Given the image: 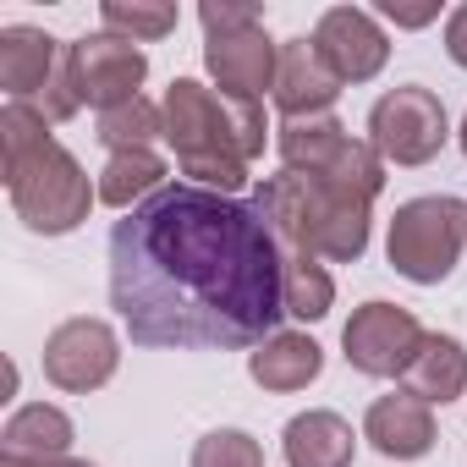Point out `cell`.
Returning <instances> with one entry per match:
<instances>
[{"mask_svg": "<svg viewBox=\"0 0 467 467\" xmlns=\"http://www.w3.org/2000/svg\"><path fill=\"white\" fill-rule=\"evenodd\" d=\"M110 308L149 352H254L286 319L281 243L254 203L171 182L110 231Z\"/></svg>", "mask_w": 467, "mask_h": 467, "instance_id": "1", "label": "cell"}, {"mask_svg": "<svg viewBox=\"0 0 467 467\" xmlns=\"http://www.w3.org/2000/svg\"><path fill=\"white\" fill-rule=\"evenodd\" d=\"M165 143L176 149V171L187 187L237 198L248 187V165L270 143V116L254 99H225L198 78H171L165 99Z\"/></svg>", "mask_w": 467, "mask_h": 467, "instance_id": "2", "label": "cell"}, {"mask_svg": "<svg viewBox=\"0 0 467 467\" xmlns=\"http://www.w3.org/2000/svg\"><path fill=\"white\" fill-rule=\"evenodd\" d=\"M259 220L275 231L281 254H314L325 265H358L374 237V198L319 176H265L254 192Z\"/></svg>", "mask_w": 467, "mask_h": 467, "instance_id": "3", "label": "cell"}, {"mask_svg": "<svg viewBox=\"0 0 467 467\" xmlns=\"http://www.w3.org/2000/svg\"><path fill=\"white\" fill-rule=\"evenodd\" d=\"M462 248H467V203L451 198V192H423V198H407L396 214H390V231H385V259L401 281L412 286H440L456 265H462Z\"/></svg>", "mask_w": 467, "mask_h": 467, "instance_id": "4", "label": "cell"}, {"mask_svg": "<svg viewBox=\"0 0 467 467\" xmlns=\"http://www.w3.org/2000/svg\"><path fill=\"white\" fill-rule=\"evenodd\" d=\"M6 192L17 220L34 231V237H67L88 220V209L99 203V187L88 182V171L78 165V154L67 143L39 149L28 165L6 171Z\"/></svg>", "mask_w": 467, "mask_h": 467, "instance_id": "5", "label": "cell"}, {"mask_svg": "<svg viewBox=\"0 0 467 467\" xmlns=\"http://www.w3.org/2000/svg\"><path fill=\"white\" fill-rule=\"evenodd\" d=\"M275 154L286 171L297 176H319V182H341L352 192L379 198L385 187V160L374 154L368 138H352L336 116H308V121H281L275 127Z\"/></svg>", "mask_w": 467, "mask_h": 467, "instance_id": "6", "label": "cell"}, {"mask_svg": "<svg viewBox=\"0 0 467 467\" xmlns=\"http://www.w3.org/2000/svg\"><path fill=\"white\" fill-rule=\"evenodd\" d=\"M445 138H451L445 105L423 83H401V88L379 94L368 110V143L385 165H429L445 149Z\"/></svg>", "mask_w": 467, "mask_h": 467, "instance_id": "7", "label": "cell"}, {"mask_svg": "<svg viewBox=\"0 0 467 467\" xmlns=\"http://www.w3.org/2000/svg\"><path fill=\"white\" fill-rule=\"evenodd\" d=\"M423 336H429V330L412 319V308L374 297V303L352 308V319L341 325V358H347L358 374H368V379H396V374L412 368Z\"/></svg>", "mask_w": 467, "mask_h": 467, "instance_id": "8", "label": "cell"}, {"mask_svg": "<svg viewBox=\"0 0 467 467\" xmlns=\"http://www.w3.org/2000/svg\"><path fill=\"white\" fill-rule=\"evenodd\" d=\"M67 67H72L78 99L94 105L99 116L116 110V105H127V99H138V88H143V78H149L143 45L116 39V34H105V28L72 39V45H67Z\"/></svg>", "mask_w": 467, "mask_h": 467, "instance_id": "9", "label": "cell"}, {"mask_svg": "<svg viewBox=\"0 0 467 467\" xmlns=\"http://www.w3.org/2000/svg\"><path fill=\"white\" fill-rule=\"evenodd\" d=\"M116 368H121V336L105 319L78 314V319L56 325L45 341V379L67 396H88V390L110 385Z\"/></svg>", "mask_w": 467, "mask_h": 467, "instance_id": "10", "label": "cell"}, {"mask_svg": "<svg viewBox=\"0 0 467 467\" xmlns=\"http://www.w3.org/2000/svg\"><path fill=\"white\" fill-rule=\"evenodd\" d=\"M275 67H281V45L265 34V23L203 34V72L225 99L265 105V94H275Z\"/></svg>", "mask_w": 467, "mask_h": 467, "instance_id": "11", "label": "cell"}, {"mask_svg": "<svg viewBox=\"0 0 467 467\" xmlns=\"http://www.w3.org/2000/svg\"><path fill=\"white\" fill-rule=\"evenodd\" d=\"M308 39L319 45L325 67L341 83H374L385 72V61H390V39H385L379 17L363 12V6H325Z\"/></svg>", "mask_w": 467, "mask_h": 467, "instance_id": "12", "label": "cell"}, {"mask_svg": "<svg viewBox=\"0 0 467 467\" xmlns=\"http://www.w3.org/2000/svg\"><path fill=\"white\" fill-rule=\"evenodd\" d=\"M341 78L325 67L314 39H286L281 45V67H275V110L286 121H308V116H330V105L341 99Z\"/></svg>", "mask_w": 467, "mask_h": 467, "instance_id": "13", "label": "cell"}, {"mask_svg": "<svg viewBox=\"0 0 467 467\" xmlns=\"http://www.w3.org/2000/svg\"><path fill=\"white\" fill-rule=\"evenodd\" d=\"M363 440L385 456V462H418L434 451V407L418 401L412 390H390L379 401H368L363 412Z\"/></svg>", "mask_w": 467, "mask_h": 467, "instance_id": "14", "label": "cell"}, {"mask_svg": "<svg viewBox=\"0 0 467 467\" xmlns=\"http://www.w3.org/2000/svg\"><path fill=\"white\" fill-rule=\"evenodd\" d=\"M61 56H67V45L50 39L45 28H28V23L0 28V88H6V99L45 105V94L61 72Z\"/></svg>", "mask_w": 467, "mask_h": 467, "instance_id": "15", "label": "cell"}, {"mask_svg": "<svg viewBox=\"0 0 467 467\" xmlns=\"http://www.w3.org/2000/svg\"><path fill=\"white\" fill-rule=\"evenodd\" d=\"M319 374H325V347L308 330H275L270 341H259L248 352V379L259 390H275V396L308 390Z\"/></svg>", "mask_w": 467, "mask_h": 467, "instance_id": "16", "label": "cell"}, {"mask_svg": "<svg viewBox=\"0 0 467 467\" xmlns=\"http://www.w3.org/2000/svg\"><path fill=\"white\" fill-rule=\"evenodd\" d=\"M281 456H286V467H352L358 462V434L341 412L308 407L281 429Z\"/></svg>", "mask_w": 467, "mask_h": 467, "instance_id": "17", "label": "cell"}, {"mask_svg": "<svg viewBox=\"0 0 467 467\" xmlns=\"http://www.w3.org/2000/svg\"><path fill=\"white\" fill-rule=\"evenodd\" d=\"M72 440H78V429H72V418H67L61 407H50V401H23V407L6 418V429H0V456H23V462L56 467V462L72 456Z\"/></svg>", "mask_w": 467, "mask_h": 467, "instance_id": "18", "label": "cell"}, {"mask_svg": "<svg viewBox=\"0 0 467 467\" xmlns=\"http://www.w3.org/2000/svg\"><path fill=\"white\" fill-rule=\"evenodd\" d=\"M401 379H407V390L418 401L451 407V401L467 396V347L456 336H445V330H429L423 347H418V358H412V368Z\"/></svg>", "mask_w": 467, "mask_h": 467, "instance_id": "19", "label": "cell"}, {"mask_svg": "<svg viewBox=\"0 0 467 467\" xmlns=\"http://www.w3.org/2000/svg\"><path fill=\"white\" fill-rule=\"evenodd\" d=\"M171 182H165V160L154 154V149H121V154H110L105 160V171H99V203H110V209H121V214H132L138 203H149L154 192H165Z\"/></svg>", "mask_w": 467, "mask_h": 467, "instance_id": "20", "label": "cell"}, {"mask_svg": "<svg viewBox=\"0 0 467 467\" xmlns=\"http://www.w3.org/2000/svg\"><path fill=\"white\" fill-rule=\"evenodd\" d=\"M281 281H286V319L319 325L336 308V281H330L325 259H314V254H281Z\"/></svg>", "mask_w": 467, "mask_h": 467, "instance_id": "21", "label": "cell"}, {"mask_svg": "<svg viewBox=\"0 0 467 467\" xmlns=\"http://www.w3.org/2000/svg\"><path fill=\"white\" fill-rule=\"evenodd\" d=\"M50 127H56V121L45 116V105L6 99V110H0V171H17V165H28L39 149H50V143H56Z\"/></svg>", "mask_w": 467, "mask_h": 467, "instance_id": "22", "label": "cell"}, {"mask_svg": "<svg viewBox=\"0 0 467 467\" xmlns=\"http://www.w3.org/2000/svg\"><path fill=\"white\" fill-rule=\"evenodd\" d=\"M99 23H105V34H116V39L154 45V39L176 34L182 12L171 6V0H105V6H99Z\"/></svg>", "mask_w": 467, "mask_h": 467, "instance_id": "23", "label": "cell"}, {"mask_svg": "<svg viewBox=\"0 0 467 467\" xmlns=\"http://www.w3.org/2000/svg\"><path fill=\"white\" fill-rule=\"evenodd\" d=\"M110 154H121V149H154V138H165V110L154 105V99H127V105H116V110H105L99 116V132H94Z\"/></svg>", "mask_w": 467, "mask_h": 467, "instance_id": "24", "label": "cell"}, {"mask_svg": "<svg viewBox=\"0 0 467 467\" xmlns=\"http://www.w3.org/2000/svg\"><path fill=\"white\" fill-rule=\"evenodd\" d=\"M192 467H265V445L248 429H209L192 445Z\"/></svg>", "mask_w": 467, "mask_h": 467, "instance_id": "25", "label": "cell"}, {"mask_svg": "<svg viewBox=\"0 0 467 467\" xmlns=\"http://www.w3.org/2000/svg\"><path fill=\"white\" fill-rule=\"evenodd\" d=\"M198 23H203V34H225V28L265 23V12H259V6H237V0H203V6H198Z\"/></svg>", "mask_w": 467, "mask_h": 467, "instance_id": "26", "label": "cell"}, {"mask_svg": "<svg viewBox=\"0 0 467 467\" xmlns=\"http://www.w3.org/2000/svg\"><path fill=\"white\" fill-rule=\"evenodd\" d=\"M445 56L467 72V0H462V6L445 17Z\"/></svg>", "mask_w": 467, "mask_h": 467, "instance_id": "27", "label": "cell"}, {"mask_svg": "<svg viewBox=\"0 0 467 467\" xmlns=\"http://www.w3.org/2000/svg\"><path fill=\"white\" fill-rule=\"evenodd\" d=\"M379 12H385V17H390L396 28H429V23L440 17V6H418V12H412V6H396V0H385Z\"/></svg>", "mask_w": 467, "mask_h": 467, "instance_id": "28", "label": "cell"}, {"mask_svg": "<svg viewBox=\"0 0 467 467\" xmlns=\"http://www.w3.org/2000/svg\"><path fill=\"white\" fill-rule=\"evenodd\" d=\"M0 467H39V462H23V456H0Z\"/></svg>", "mask_w": 467, "mask_h": 467, "instance_id": "29", "label": "cell"}, {"mask_svg": "<svg viewBox=\"0 0 467 467\" xmlns=\"http://www.w3.org/2000/svg\"><path fill=\"white\" fill-rule=\"evenodd\" d=\"M456 143H462V154H467V116H462V127H456Z\"/></svg>", "mask_w": 467, "mask_h": 467, "instance_id": "30", "label": "cell"}, {"mask_svg": "<svg viewBox=\"0 0 467 467\" xmlns=\"http://www.w3.org/2000/svg\"><path fill=\"white\" fill-rule=\"evenodd\" d=\"M56 467H94V462H83V456H67V462H56Z\"/></svg>", "mask_w": 467, "mask_h": 467, "instance_id": "31", "label": "cell"}]
</instances>
